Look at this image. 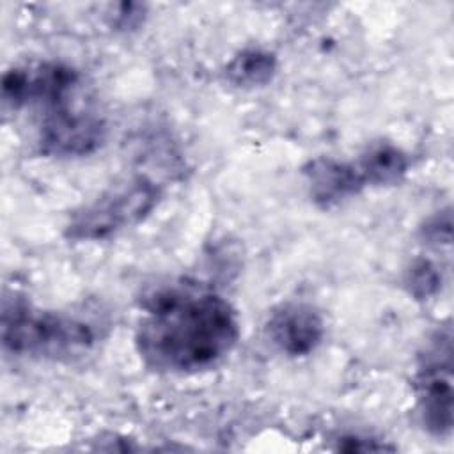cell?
Returning <instances> with one entry per match:
<instances>
[{
    "label": "cell",
    "mask_w": 454,
    "mask_h": 454,
    "mask_svg": "<svg viewBox=\"0 0 454 454\" xmlns=\"http://www.w3.org/2000/svg\"><path fill=\"white\" fill-rule=\"evenodd\" d=\"M80 82L76 69L62 62L12 67L2 76V101L11 110L37 105L43 110L73 99Z\"/></svg>",
    "instance_id": "cell-6"
},
{
    "label": "cell",
    "mask_w": 454,
    "mask_h": 454,
    "mask_svg": "<svg viewBox=\"0 0 454 454\" xmlns=\"http://www.w3.org/2000/svg\"><path fill=\"white\" fill-rule=\"evenodd\" d=\"M43 112L39 147L48 156H89L105 142V121L89 110L76 108L71 99Z\"/></svg>",
    "instance_id": "cell-5"
},
{
    "label": "cell",
    "mask_w": 454,
    "mask_h": 454,
    "mask_svg": "<svg viewBox=\"0 0 454 454\" xmlns=\"http://www.w3.org/2000/svg\"><path fill=\"white\" fill-rule=\"evenodd\" d=\"M119 12L114 14V27L126 30L137 27L144 18V5L140 4H121Z\"/></svg>",
    "instance_id": "cell-13"
},
{
    "label": "cell",
    "mask_w": 454,
    "mask_h": 454,
    "mask_svg": "<svg viewBox=\"0 0 454 454\" xmlns=\"http://www.w3.org/2000/svg\"><path fill=\"white\" fill-rule=\"evenodd\" d=\"M4 351L32 360L73 362L98 342L96 323L74 312L50 310L23 298H5L2 307Z\"/></svg>",
    "instance_id": "cell-2"
},
{
    "label": "cell",
    "mask_w": 454,
    "mask_h": 454,
    "mask_svg": "<svg viewBox=\"0 0 454 454\" xmlns=\"http://www.w3.org/2000/svg\"><path fill=\"white\" fill-rule=\"evenodd\" d=\"M277 55L262 48L238 51L225 66L223 73L231 85L238 89H257L268 85L277 74Z\"/></svg>",
    "instance_id": "cell-10"
},
{
    "label": "cell",
    "mask_w": 454,
    "mask_h": 454,
    "mask_svg": "<svg viewBox=\"0 0 454 454\" xmlns=\"http://www.w3.org/2000/svg\"><path fill=\"white\" fill-rule=\"evenodd\" d=\"M442 282V271L429 259H415L404 275V286L415 300H429L436 296Z\"/></svg>",
    "instance_id": "cell-11"
},
{
    "label": "cell",
    "mask_w": 454,
    "mask_h": 454,
    "mask_svg": "<svg viewBox=\"0 0 454 454\" xmlns=\"http://www.w3.org/2000/svg\"><path fill=\"white\" fill-rule=\"evenodd\" d=\"M264 333L280 353L307 356L321 344L325 321L316 307L303 301H287L270 312Z\"/></svg>",
    "instance_id": "cell-7"
},
{
    "label": "cell",
    "mask_w": 454,
    "mask_h": 454,
    "mask_svg": "<svg viewBox=\"0 0 454 454\" xmlns=\"http://www.w3.org/2000/svg\"><path fill=\"white\" fill-rule=\"evenodd\" d=\"M339 449L353 452V450H385L388 447L383 443H374V440H371V438H362V436L351 434V436L339 438Z\"/></svg>",
    "instance_id": "cell-14"
},
{
    "label": "cell",
    "mask_w": 454,
    "mask_h": 454,
    "mask_svg": "<svg viewBox=\"0 0 454 454\" xmlns=\"http://www.w3.org/2000/svg\"><path fill=\"white\" fill-rule=\"evenodd\" d=\"M450 227H452L450 209L447 207L443 211H438L434 216H431L426 222V225L420 229V232L427 243L449 245L450 243Z\"/></svg>",
    "instance_id": "cell-12"
},
{
    "label": "cell",
    "mask_w": 454,
    "mask_h": 454,
    "mask_svg": "<svg viewBox=\"0 0 454 454\" xmlns=\"http://www.w3.org/2000/svg\"><path fill=\"white\" fill-rule=\"evenodd\" d=\"M365 186H392L404 179L410 160L406 153L388 140L369 144L355 161Z\"/></svg>",
    "instance_id": "cell-9"
},
{
    "label": "cell",
    "mask_w": 454,
    "mask_h": 454,
    "mask_svg": "<svg viewBox=\"0 0 454 454\" xmlns=\"http://www.w3.org/2000/svg\"><path fill=\"white\" fill-rule=\"evenodd\" d=\"M239 339L236 309L216 291L177 282L145 296L135 332L142 362L165 374L218 365Z\"/></svg>",
    "instance_id": "cell-1"
},
{
    "label": "cell",
    "mask_w": 454,
    "mask_h": 454,
    "mask_svg": "<svg viewBox=\"0 0 454 454\" xmlns=\"http://www.w3.org/2000/svg\"><path fill=\"white\" fill-rule=\"evenodd\" d=\"M161 199V188L145 176H131L112 184L76 209L66 223L71 241H101L144 222Z\"/></svg>",
    "instance_id": "cell-3"
},
{
    "label": "cell",
    "mask_w": 454,
    "mask_h": 454,
    "mask_svg": "<svg viewBox=\"0 0 454 454\" xmlns=\"http://www.w3.org/2000/svg\"><path fill=\"white\" fill-rule=\"evenodd\" d=\"M417 404L420 422L436 438L452 431V335L438 330L420 355L417 372Z\"/></svg>",
    "instance_id": "cell-4"
},
{
    "label": "cell",
    "mask_w": 454,
    "mask_h": 454,
    "mask_svg": "<svg viewBox=\"0 0 454 454\" xmlns=\"http://www.w3.org/2000/svg\"><path fill=\"white\" fill-rule=\"evenodd\" d=\"M303 176L312 202L321 209L340 206L365 188L355 161H342L332 156H317L307 161Z\"/></svg>",
    "instance_id": "cell-8"
}]
</instances>
